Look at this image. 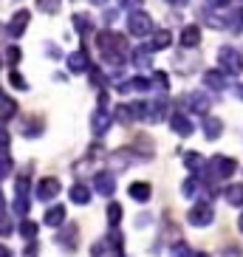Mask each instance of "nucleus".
I'll list each match as a JSON object with an SVG mask.
<instances>
[{"label":"nucleus","mask_w":243,"mask_h":257,"mask_svg":"<svg viewBox=\"0 0 243 257\" xmlns=\"http://www.w3.org/2000/svg\"><path fill=\"white\" fill-rule=\"evenodd\" d=\"M150 46H142V48H133V62L139 68H150Z\"/></svg>","instance_id":"nucleus-20"},{"label":"nucleus","mask_w":243,"mask_h":257,"mask_svg":"<svg viewBox=\"0 0 243 257\" xmlns=\"http://www.w3.org/2000/svg\"><path fill=\"white\" fill-rule=\"evenodd\" d=\"M150 184L147 181H136V184H130V198H136V201H147L150 198Z\"/></svg>","instance_id":"nucleus-19"},{"label":"nucleus","mask_w":243,"mask_h":257,"mask_svg":"<svg viewBox=\"0 0 243 257\" xmlns=\"http://www.w3.org/2000/svg\"><path fill=\"white\" fill-rule=\"evenodd\" d=\"M206 170L212 173V178H223V175H232L237 170L235 159H229V156H215L209 164H206Z\"/></svg>","instance_id":"nucleus-3"},{"label":"nucleus","mask_w":243,"mask_h":257,"mask_svg":"<svg viewBox=\"0 0 243 257\" xmlns=\"http://www.w3.org/2000/svg\"><path fill=\"white\" fill-rule=\"evenodd\" d=\"M128 31L133 37H147V34H153V17L147 12H130Z\"/></svg>","instance_id":"nucleus-2"},{"label":"nucleus","mask_w":243,"mask_h":257,"mask_svg":"<svg viewBox=\"0 0 243 257\" xmlns=\"http://www.w3.org/2000/svg\"><path fill=\"white\" fill-rule=\"evenodd\" d=\"M37 9L46 15H57L60 12V0H37Z\"/></svg>","instance_id":"nucleus-27"},{"label":"nucleus","mask_w":243,"mask_h":257,"mask_svg":"<svg viewBox=\"0 0 243 257\" xmlns=\"http://www.w3.org/2000/svg\"><path fill=\"white\" fill-rule=\"evenodd\" d=\"M226 201L232 206H243V184H229L226 187Z\"/></svg>","instance_id":"nucleus-21"},{"label":"nucleus","mask_w":243,"mask_h":257,"mask_svg":"<svg viewBox=\"0 0 243 257\" xmlns=\"http://www.w3.org/2000/svg\"><path fill=\"white\" fill-rule=\"evenodd\" d=\"M237 17H240V23H243V9H240V15H237Z\"/></svg>","instance_id":"nucleus-50"},{"label":"nucleus","mask_w":243,"mask_h":257,"mask_svg":"<svg viewBox=\"0 0 243 257\" xmlns=\"http://www.w3.org/2000/svg\"><path fill=\"white\" fill-rule=\"evenodd\" d=\"M20 234L31 240V237L37 234V223H34V220H23V223H20Z\"/></svg>","instance_id":"nucleus-32"},{"label":"nucleus","mask_w":243,"mask_h":257,"mask_svg":"<svg viewBox=\"0 0 243 257\" xmlns=\"http://www.w3.org/2000/svg\"><path fill=\"white\" fill-rule=\"evenodd\" d=\"M57 240L62 243V246H68V249H76V240H79V229L71 223V226H65V232H60V237Z\"/></svg>","instance_id":"nucleus-16"},{"label":"nucleus","mask_w":243,"mask_h":257,"mask_svg":"<svg viewBox=\"0 0 243 257\" xmlns=\"http://www.w3.org/2000/svg\"><path fill=\"white\" fill-rule=\"evenodd\" d=\"M218 62L223 65L226 74H240V71H243V54L237 51V48H232V46H220Z\"/></svg>","instance_id":"nucleus-1"},{"label":"nucleus","mask_w":243,"mask_h":257,"mask_svg":"<svg viewBox=\"0 0 243 257\" xmlns=\"http://www.w3.org/2000/svg\"><path fill=\"white\" fill-rule=\"evenodd\" d=\"M15 232V226H12V220L6 218V215H0V237H6V234Z\"/></svg>","instance_id":"nucleus-34"},{"label":"nucleus","mask_w":243,"mask_h":257,"mask_svg":"<svg viewBox=\"0 0 243 257\" xmlns=\"http://www.w3.org/2000/svg\"><path fill=\"white\" fill-rule=\"evenodd\" d=\"M119 3H122V6H128V9H136L142 0H119Z\"/></svg>","instance_id":"nucleus-42"},{"label":"nucleus","mask_w":243,"mask_h":257,"mask_svg":"<svg viewBox=\"0 0 243 257\" xmlns=\"http://www.w3.org/2000/svg\"><path fill=\"white\" fill-rule=\"evenodd\" d=\"M130 159H136L133 150H116L113 156H110V164H113V170L119 173V170H125V167L130 164Z\"/></svg>","instance_id":"nucleus-15"},{"label":"nucleus","mask_w":243,"mask_h":257,"mask_svg":"<svg viewBox=\"0 0 243 257\" xmlns=\"http://www.w3.org/2000/svg\"><path fill=\"white\" fill-rule=\"evenodd\" d=\"M6 150H9V133L0 130V156H6Z\"/></svg>","instance_id":"nucleus-38"},{"label":"nucleus","mask_w":243,"mask_h":257,"mask_svg":"<svg viewBox=\"0 0 243 257\" xmlns=\"http://www.w3.org/2000/svg\"><path fill=\"white\" fill-rule=\"evenodd\" d=\"M26 257H37V246H34V243H31L29 249H26Z\"/></svg>","instance_id":"nucleus-43"},{"label":"nucleus","mask_w":243,"mask_h":257,"mask_svg":"<svg viewBox=\"0 0 243 257\" xmlns=\"http://www.w3.org/2000/svg\"><path fill=\"white\" fill-rule=\"evenodd\" d=\"M181 46L184 48L201 46V26H187V29L181 31Z\"/></svg>","instance_id":"nucleus-13"},{"label":"nucleus","mask_w":243,"mask_h":257,"mask_svg":"<svg viewBox=\"0 0 243 257\" xmlns=\"http://www.w3.org/2000/svg\"><path fill=\"white\" fill-rule=\"evenodd\" d=\"M170 3H175V6H187L190 0H170Z\"/></svg>","instance_id":"nucleus-46"},{"label":"nucleus","mask_w":243,"mask_h":257,"mask_svg":"<svg viewBox=\"0 0 243 257\" xmlns=\"http://www.w3.org/2000/svg\"><path fill=\"white\" fill-rule=\"evenodd\" d=\"M29 20H31V15L26 12V9H20V12H17V15L9 20V37H23Z\"/></svg>","instance_id":"nucleus-8"},{"label":"nucleus","mask_w":243,"mask_h":257,"mask_svg":"<svg viewBox=\"0 0 243 257\" xmlns=\"http://www.w3.org/2000/svg\"><path fill=\"white\" fill-rule=\"evenodd\" d=\"M110 121H113V116L105 113V110L99 107L96 113L91 116V130H93V136H105V130L110 127Z\"/></svg>","instance_id":"nucleus-10"},{"label":"nucleus","mask_w":243,"mask_h":257,"mask_svg":"<svg viewBox=\"0 0 243 257\" xmlns=\"http://www.w3.org/2000/svg\"><path fill=\"white\" fill-rule=\"evenodd\" d=\"M74 26H76L79 34H88V31H91V17L88 15H74Z\"/></svg>","instance_id":"nucleus-26"},{"label":"nucleus","mask_w":243,"mask_h":257,"mask_svg":"<svg viewBox=\"0 0 243 257\" xmlns=\"http://www.w3.org/2000/svg\"><path fill=\"white\" fill-rule=\"evenodd\" d=\"M91 3H96V6H105L107 0H91Z\"/></svg>","instance_id":"nucleus-47"},{"label":"nucleus","mask_w":243,"mask_h":257,"mask_svg":"<svg viewBox=\"0 0 243 257\" xmlns=\"http://www.w3.org/2000/svg\"><path fill=\"white\" fill-rule=\"evenodd\" d=\"M170 127H173V133H178V136H190L192 133V121L187 119V116H181V113H173V119H170Z\"/></svg>","instance_id":"nucleus-12"},{"label":"nucleus","mask_w":243,"mask_h":257,"mask_svg":"<svg viewBox=\"0 0 243 257\" xmlns=\"http://www.w3.org/2000/svg\"><path fill=\"white\" fill-rule=\"evenodd\" d=\"M237 226H240V232H243V215H240V218H237Z\"/></svg>","instance_id":"nucleus-49"},{"label":"nucleus","mask_w":243,"mask_h":257,"mask_svg":"<svg viewBox=\"0 0 243 257\" xmlns=\"http://www.w3.org/2000/svg\"><path fill=\"white\" fill-rule=\"evenodd\" d=\"M195 189H198V181H195V178H187V181H184V187H181V192L187 198H192V195H195Z\"/></svg>","instance_id":"nucleus-35"},{"label":"nucleus","mask_w":243,"mask_h":257,"mask_svg":"<svg viewBox=\"0 0 243 257\" xmlns=\"http://www.w3.org/2000/svg\"><path fill=\"white\" fill-rule=\"evenodd\" d=\"M170 43H173V34H170L167 29H159L156 34H153V51H161V48H170Z\"/></svg>","instance_id":"nucleus-17"},{"label":"nucleus","mask_w":243,"mask_h":257,"mask_svg":"<svg viewBox=\"0 0 243 257\" xmlns=\"http://www.w3.org/2000/svg\"><path fill=\"white\" fill-rule=\"evenodd\" d=\"M122 93H142V91H147V79H142V76H136V79H130V82H125L119 88Z\"/></svg>","instance_id":"nucleus-22"},{"label":"nucleus","mask_w":243,"mask_h":257,"mask_svg":"<svg viewBox=\"0 0 243 257\" xmlns=\"http://www.w3.org/2000/svg\"><path fill=\"white\" fill-rule=\"evenodd\" d=\"M15 212H17V215H26V212H29V178H26V175H20V178H17Z\"/></svg>","instance_id":"nucleus-6"},{"label":"nucleus","mask_w":243,"mask_h":257,"mask_svg":"<svg viewBox=\"0 0 243 257\" xmlns=\"http://www.w3.org/2000/svg\"><path fill=\"white\" fill-rule=\"evenodd\" d=\"M9 62H12V65H17V62H20V48H17V46L9 48Z\"/></svg>","instance_id":"nucleus-40"},{"label":"nucleus","mask_w":243,"mask_h":257,"mask_svg":"<svg viewBox=\"0 0 243 257\" xmlns=\"http://www.w3.org/2000/svg\"><path fill=\"white\" fill-rule=\"evenodd\" d=\"M0 257H12V251H9L6 246H0Z\"/></svg>","instance_id":"nucleus-44"},{"label":"nucleus","mask_w":243,"mask_h":257,"mask_svg":"<svg viewBox=\"0 0 243 257\" xmlns=\"http://www.w3.org/2000/svg\"><path fill=\"white\" fill-rule=\"evenodd\" d=\"M62 220H65V206H51L46 212V223L48 226H60Z\"/></svg>","instance_id":"nucleus-23"},{"label":"nucleus","mask_w":243,"mask_h":257,"mask_svg":"<svg viewBox=\"0 0 243 257\" xmlns=\"http://www.w3.org/2000/svg\"><path fill=\"white\" fill-rule=\"evenodd\" d=\"M93 187H96L99 195L110 198V195H113V189H116L113 173H110V170H102V173H96V175H93Z\"/></svg>","instance_id":"nucleus-5"},{"label":"nucleus","mask_w":243,"mask_h":257,"mask_svg":"<svg viewBox=\"0 0 243 257\" xmlns=\"http://www.w3.org/2000/svg\"><path fill=\"white\" fill-rule=\"evenodd\" d=\"M187 218H190L192 226H206V223H212L215 212H212V206H209V204H195Z\"/></svg>","instance_id":"nucleus-4"},{"label":"nucleus","mask_w":243,"mask_h":257,"mask_svg":"<svg viewBox=\"0 0 243 257\" xmlns=\"http://www.w3.org/2000/svg\"><path fill=\"white\" fill-rule=\"evenodd\" d=\"M190 105H192V110H195V113H206V110H209V99L192 93V96H190Z\"/></svg>","instance_id":"nucleus-25"},{"label":"nucleus","mask_w":243,"mask_h":257,"mask_svg":"<svg viewBox=\"0 0 243 257\" xmlns=\"http://www.w3.org/2000/svg\"><path fill=\"white\" fill-rule=\"evenodd\" d=\"M26 136H37V133H43V119H34V121H26L23 127Z\"/></svg>","instance_id":"nucleus-31"},{"label":"nucleus","mask_w":243,"mask_h":257,"mask_svg":"<svg viewBox=\"0 0 243 257\" xmlns=\"http://www.w3.org/2000/svg\"><path fill=\"white\" fill-rule=\"evenodd\" d=\"M173 257H190V249L184 243H178V246H173Z\"/></svg>","instance_id":"nucleus-39"},{"label":"nucleus","mask_w":243,"mask_h":257,"mask_svg":"<svg viewBox=\"0 0 243 257\" xmlns=\"http://www.w3.org/2000/svg\"><path fill=\"white\" fill-rule=\"evenodd\" d=\"M201 124H204V133H206V139H209V142H215V139L223 133V121H220L218 116H204V119H201Z\"/></svg>","instance_id":"nucleus-11"},{"label":"nucleus","mask_w":243,"mask_h":257,"mask_svg":"<svg viewBox=\"0 0 243 257\" xmlns=\"http://www.w3.org/2000/svg\"><path fill=\"white\" fill-rule=\"evenodd\" d=\"M9 170H12V159L9 156H0V178H6Z\"/></svg>","instance_id":"nucleus-36"},{"label":"nucleus","mask_w":243,"mask_h":257,"mask_svg":"<svg viewBox=\"0 0 243 257\" xmlns=\"http://www.w3.org/2000/svg\"><path fill=\"white\" fill-rule=\"evenodd\" d=\"M184 164H187L192 173H195V170H201V167H204V159H201L198 153H187V156H184Z\"/></svg>","instance_id":"nucleus-29"},{"label":"nucleus","mask_w":243,"mask_h":257,"mask_svg":"<svg viewBox=\"0 0 243 257\" xmlns=\"http://www.w3.org/2000/svg\"><path fill=\"white\" fill-rule=\"evenodd\" d=\"M0 99H3V91H0Z\"/></svg>","instance_id":"nucleus-51"},{"label":"nucleus","mask_w":243,"mask_h":257,"mask_svg":"<svg viewBox=\"0 0 243 257\" xmlns=\"http://www.w3.org/2000/svg\"><path fill=\"white\" fill-rule=\"evenodd\" d=\"M107 220H110V226H116V223L122 220V206L116 204V201H110V204H107Z\"/></svg>","instance_id":"nucleus-28"},{"label":"nucleus","mask_w":243,"mask_h":257,"mask_svg":"<svg viewBox=\"0 0 243 257\" xmlns=\"http://www.w3.org/2000/svg\"><path fill=\"white\" fill-rule=\"evenodd\" d=\"M9 79H12V85H15V88H26V79L17 74V71H12V74H9Z\"/></svg>","instance_id":"nucleus-37"},{"label":"nucleus","mask_w":243,"mask_h":257,"mask_svg":"<svg viewBox=\"0 0 243 257\" xmlns=\"http://www.w3.org/2000/svg\"><path fill=\"white\" fill-rule=\"evenodd\" d=\"M206 3H209L212 9H226L229 6V0H206Z\"/></svg>","instance_id":"nucleus-41"},{"label":"nucleus","mask_w":243,"mask_h":257,"mask_svg":"<svg viewBox=\"0 0 243 257\" xmlns=\"http://www.w3.org/2000/svg\"><path fill=\"white\" fill-rule=\"evenodd\" d=\"M17 113V102L15 99H0V119H12Z\"/></svg>","instance_id":"nucleus-24"},{"label":"nucleus","mask_w":243,"mask_h":257,"mask_svg":"<svg viewBox=\"0 0 243 257\" xmlns=\"http://www.w3.org/2000/svg\"><path fill=\"white\" fill-rule=\"evenodd\" d=\"M60 195V181L57 178H43L37 184V198L40 201H51V198Z\"/></svg>","instance_id":"nucleus-9"},{"label":"nucleus","mask_w":243,"mask_h":257,"mask_svg":"<svg viewBox=\"0 0 243 257\" xmlns=\"http://www.w3.org/2000/svg\"><path fill=\"white\" fill-rule=\"evenodd\" d=\"M71 201L85 206L88 201H91V189L85 187V184H74V187H71Z\"/></svg>","instance_id":"nucleus-18"},{"label":"nucleus","mask_w":243,"mask_h":257,"mask_svg":"<svg viewBox=\"0 0 243 257\" xmlns=\"http://www.w3.org/2000/svg\"><path fill=\"white\" fill-rule=\"evenodd\" d=\"M116 116H119L122 124H130V121H133V113H130L128 105H119V107H116Z\"/></svg>","instance_id":"nucleus-33"},{"label":"nucleus","mask_w":243,"mask_h":257,"mask_svg":"<svg viewBox=\"0 0 243 257\" xmlns=\"http://www.w3.org/2000/svg\"><path fill=\"white\" fill-rule=\"evenodd\" d=\"M204 85L212 88V91H223L226 88V76H223V71H204Z\"/></svg>","instance_id":"nucleus-14"},{"label":"nucleus","mask_w":243,"mask_h":257,"mask_svg":"<svg viewBox=\"0 0 243 257\" xmlns=\"http://www.w3.org/2000/svg\"><path fill=\"white\" fill-rule=\"evenodd\" d=\"M3 206H6V198H3V189H0V215H3Z\"/></svg>","instance_id":"nucleus-45"},{"label":"nucleus","mask_w":243,"mask_h":257,"mask_svg":"<svg viewBox=\"0 0 243 257\" xmlns=\"http://www.w3.org/2000/svg\"><path fill=\"white\" fill-rule=\"evenodd\" d=\"M88 68H91V57H88V51H85V48L68 54V71H74V74H85Z\"/></svg>","instance_id":"nucleus-7"},{"label":"nucleus","mask_w":243,"mask_h":257,"mask_svg":"<svg viewBox=\"0 0 243 257\" xmlns=\"http://www.w3.org/2000/svg\"><path fill=\"white\" fill-rule=\"evenodd\" d=\"M237 96H240V99H243V85H237Z\"/></svg>","instance_id":"nucleus-48"},{"label":"nucleus","mask_w":243,"mask_h":257,"mask_svg":"<svg viewBox=\"0 0 243 257\" xmlns=\"http://www.w3.org/2000/svg\"><path fill=\"white\" fill-rule=\"evenodd\" d=\"M153 85H156V88H159V93L161 96H164V93H167V74H164V71H156V76H153Z\"/></svg>","instance_id":"nucleus-30"}]
</instances>
